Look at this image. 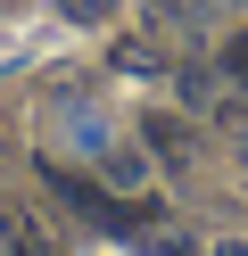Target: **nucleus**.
<instances>
[{
	"label": "nucleus",
	"instance_id": "nucleus-4",
	"mask_svg": "<svg viewBox=\"0 0 248 256\" xmlns=\"http://www.w3.org/2000/svg\"><path fill=\"white\" fill-rule=\"evenodd\" d=\"M108 8H116V0H58V17H66V25H99Z\"/></svg>",
	"mask_w": 248,
	"mask_h": 256
},
{
	"label": "nucleus",
	"instance_id": "nucleus-3",
	"mask_svg": "<svg viewBox=\"0 0 248 256\" xmlns=\"http://www.w3.org/2000/svg\"><path fill=\"white\" fill-rule=\"evenodd\" d=\"M116 66H124V74H157V66H165V58H157V50H149V42H124V50H116Z\"/></svg>",
	"mask_w": 248,
	"mask_h": 256
},
{
	"label": "nucleus",
	"instance_id": "nucleus-10",
	"mask_svg": "<svg viewBox=\"0 0 248 256\" xmlns=\"http://www.w3.org/2000/svg\"><path fill=\"white\" fill-rule=\"evenodd\" d=\"M0 8H9V0H0Z\"/></svg>",
	"mask_w": 248,
	"mask_h": 256
},
{
	"label": "nucleus",
	"instance_id": "nucleus-9",
	"mask_svg": "<svg viewBox=\"0 0 248 256\" xmlns=\"http://www.w3.org/2000/svg\"><path fill=\"white\" fill-rule=\"evenodd\" d=\"M215 256H248V240H215Z\"/></svg>",
	"mask_w": 248,
	"mask_h": 256
},
{
	"label": "nucleus",
	"instance_id": "nucleus-7",
	"mask_svg": "<svg viewBox=\"0 0 248 256\" xmlns=\"http://www.w3.org/2000/svg\"><path fill=\"white\" fill-rule=\"evenodd\" d=\"M141 256H190V240H174V232H157V240H149Z\"/></svg>",
	"mask_w": 248,
	"mask_h": 256
},
{
	"label": "nucleus",
	"instance_id": "nucleus-6",
	"mask_svg": "<svg viewBox=\"0 0 248 256\" xmlns=\"http://www.w3.org/2000/svg\"><path fill=\"white\" fill-rule=\"evenodd\" d=\"M223 74H231V83H248V34H240V42H223Z\"/></svg>",
	"mask_w": 248,
	"mask_h": 256
},
{
	"label": "nucleus",
	"instance_id": "nucleus-5",
	"mask_svg": "<svg viewBox=\"0 0 248 256\" xmlns=\"http://www.w3.org/2000/svg\"><path fill=\"white\" fill-rule=\"evenodd\" d=\"M9 256H50V240L33 232V223H17V232H9Z\"/></svg>",
	"mask_w": 248,
	"mask_h": 256
},
{
	"label": "nucleus",
	"instance_id": "nucleus-1",
	"mask_svg": "<svg viewBox=\"0 0 248 256\" xmlns=\"http://www.w3.org/2000/svg\"><path fill=\"white\" fill-rule=\"evenodd\" d=\"M149 149H165V157L182 166V157H190V132H182L174 116H149Z\"/></svg>",
	"mask_w": 248,
	"mask_h": 256
},
{
	"label": "nucleus",
	"instance_id": "nucleus-2",
	"mask_svg": "<svg viewBox=\"0 0 248 256\" xmlns=\"http://www.w3.org/2000/svg\"><path fill=\"white\" fill-rule=\"evenodd\" d=\"M99 174H108L116 190H141V157H124V149H108V157H99Z\"/></svg>",
	"mask_w": 248,
	"mask_h": 256
},
{
	"label": "nucleus",
	"instance_id": "nucleus-8",
	"mask_svg": "<svg viewBox=\"0 0 248 256\" xmlns=\"http://www.w3.org/2000/svg\"><path fill=\"white\" fill-rule=\"evenodd\" d=\"M231 157H240V166H248V124H231Z\"/></svg>",
	"mask_w": 248,
	"mask_h": 256
}]
</instances>
